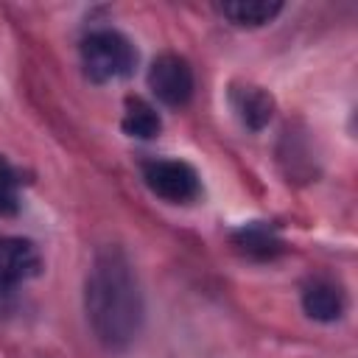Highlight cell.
<instances>
[{"instance_id":"11","label":"cell","mask_w":358,"mask_h":358,"mask_svg":"<svg viewBox=\"0 0 358 358\" xmlns=\"http://www.w3.org/2000/svg\"><path fill=\"white\" fill-rule=\"evenodd\" d=\"M20 207V179L17 171L0 157V215H14Z\"/></svg>"},{"instance_id":"9","label":"cell","mask_w":358,"mask_h":358,"mask_svg":"<svg viewBox=\"0 0 358 358\" xmlns=\"http://www.w3.org/2000/svg\"><path fill=\"white\" fill-rule=\"evenodd\" d=\"M232 243L238 246V252L249 255V257H257V260H266V257H274L282 252V241L280 235L274 232V227L268 224H246L241 227L235 235H232Z\"/></svg>"},{"instance_id":"6","label":"cell","mask_w":358,"mask_h":358,"mask_svg":"<svg viewBox=\"0 0 358 358\" xmlns=\"http://www.w3.org/2000/svg\"><path fill=\"white\" fill-rule=\"evenodd\" d=\"M229 103H232L238 120L252 131H260L263 126H268V120L274 115V98L263 87H252V84L232 87Z\"/></svg>"},{"instance_id":"4","label":"cell","mask_w":358,"mask_h":358,"mask_svg":"<svg viewBox=\"0 0 358 358\" xmlns=\"http://www.w3.org/2000/svg\"><path fill=\"white\" fill-rule=\"evenodd\" d=\"M193 70L187 59L176 53H162L148 67V90L165 106H185L193 95Z\"/></svg>"},{"instance_id":"5","label":"cell","mask_w":358,"mask_h":358,"mask_svg":"<svg viewBox=\"0 0 358 358\" xmlns=\"http://www.w3.org/2000/svg\"><path fill=\"white\" fill-rule=\"evenodd\" d=\"M39 252L25 238H0V296L39 274Z\"/></svg>"},{"instance_id":"2","label":"cell","mask_w":358,"mask_h":358,"mask_svg":"<svg viewBox=\"0 0 358 358\" xmlns=\"http://www.w3.org/2000/svg\"><path fill=\"white\" fill-rule=\"evenodd\" d=\"M81 64L90 81L109 84V81L129 78L134 73L137 50L120 31L101 28L81 42Z\"/></svg>"},{"instance_id":"10","label":"cell","mask_w":358,"mask_h":358,"mask_svg":"<svg viewBox=\"0 0 358 358\" xmlns=\"http://www.w3.org/2000/svg\"><path fill=\"white\" fill-rule=\"evenodd\" d=\"M120 129H123L129 137L151 140V137L159 134L162 120H159L157 109H154L148 101H143V98H129V101H126L123 120H120Z\"/></svg>"},{"instance_id":"1","label":"cell","mask_w":358,"mask_h":358,"mask_svg":"<svg viewBox=\"0 0 358 358\" xmlns=\"http://www.w3.org/2000/svg\"><path fill=\"white\" fill-rule=\"evenodd\" d=\"M84 310L92 336L112 352L126 350L143 327V291L129 255L120 246L95 252L84 277Z\"/></svg>"},{"instance_id":"3","label":"cell","mask_w":358,"mask_h":358,"mask_svg":"<svg viewBox=\"0 0 358 358\" xmlns=\"http://www.w3.org/2000/svg\"><path fill=\"white\" fill-rule=\"evenodd\" d=\"M143 179L148 190L168 204H190L201 193V179L185 159H151L143 165Z\"/></svg>"},{"instance_id":"7","label":"cell","mask_w":358,"mask_h":358,"mask_svg":"<svg viewBox=\"0 0 358 358\" xmlns=\"http://www.w3.org/2000/svg\"><path fill=\"white\" fill-rule=\"evenodd\" d=\"M344 291L330 280H310L302 288V310L316 322H336L344 313Z\"/></svg>"},{"instance_id":"8","label":"cell","mask_w":358,"mask_h":358,"mask_svg":"<svg viewBox=\"0 0 358 358\" xmlns=\"http://www.w3.org/2000/svg\"><path fill=\"white\" fill-rule=\"evenodd\" d=\"M215 8L221 17H227L238 28H260L282 11V3H277V0H229Z\"/></svg>"}]
</instances>
